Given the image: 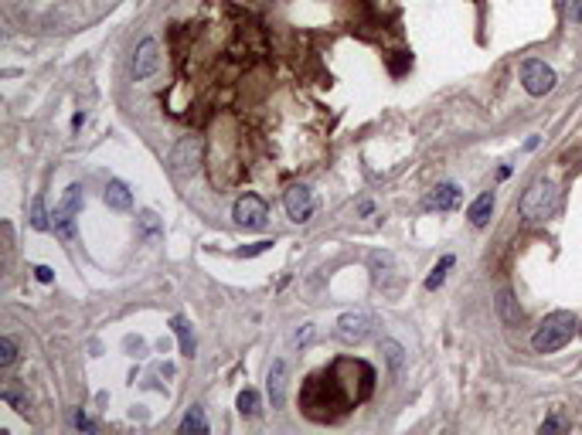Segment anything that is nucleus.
<instances>
[{
  "label": "nucleus",
  "mask_w": 582,
  "mask_h": 435,
  "mask_svg": "<svg viewBox=\"0 0 582 435\" xmlns=\"http://www.w3.org/2000/svg\"><path fill=\"white\" fill-rule=\"evenodd\" d=\"M72 422H75V429H82V432H96V422H92V418H85V415H75Z\"/></svg>",
  "instance_id": "bb28decb"
},
{
  "label": "nucleus",
  "mask_w": 582,
  "mask_h": 435,
  "mask_svg": "<svg viewBox=\"0 0 582 435\" xmlns=\"http://www.w3.org/2000/svg\"><path fill=\"white\" fill-rule=\"evenodd\" d=\"M269 248H273V241H255L249 248H242L239 255H242V259H252V255H262V252H269Z\"/></svg>",
  "instance_id": "393cba45"
},
{
  "label": "nucleus",
  "mask_w": 582,
  "mask_h": 435,
  "mask_svg": "<svg viewBox=\"0 0 582 435\" xmlns=\"http://www.w3.org/2000/svg\"><path fill=\"white\" fill-rule=\"evenodd\" d=\"M17 360V344L10 337H0V367H10Z\"/></svg>",
  "instance_id": "4be33fe9"
},
{
  "label": "nucleus",
  "mask_w": 582,
  "mask_h": 435,
  "mask_svg": "<svg viewBox=\"0 0 582 435\" xmlns=\"http://www.w3.org/2000/svg\"><path fill=\"white\" fill-rule=\"evenodd\" d=\"M555 429H565V422L562 418H545L541 422V432H555Z\"/></svg>",
  "instance_id": "cd10ccee"
},
{
  "label": "nucleus",
  "mask_w": 582,
  "mask_h": 435,
  "mask_svg": "<svg viewBox=\"0 0 582 435\" xmlns=\"http://www.w3.org/2000/svg\"><path fill=\"white\" fill-rule=\"evenodd\" d=\"M0 398H3L14 411H21V415L28 411V398H24V391H21V381H7V385L0 388Z\"/></svg>",
  "instance_id": "f3484780"
},
{
  "label": "nucleus",
  "mask_w": 582,
  "mask_h": 435,
  "mask_svg": "<svg viewBox=\"0 0 582 435\" xmlns=\"http://www.w3.org/2000/svg\"><path fill=\"white\" fill-rule=\"evenodd\" d=\"M79 211H82V187H79V184H69V187H65V198L55 204V214H51L55 235L72 241V238H75V214H79Z\"/></svg>",
  "instance_id": "7ed1b4c3"
},
{
  "label": "nucleus",
  "mask_w": 582,
  "mask_h": 435,
  "mask_svg": "<svg viewBox=\"0 0 582 435\" xmlns=\"http://www.w3.org/2000/svg\"><path fill=\"white\" fill-rule=\"evenodd\" d=\"M372 333H374V317L368 310H351V313H344V317L337 320V326H334V337L340 344H365Z\"/></svg>",
  "instance_id": "20e7f679"
},
{
  "label": "nucleus",
  "mask_w": 582,
  "mask_h": 435,
  "mask_svg": "<svg viewBox=\"0 0 582 435\" xmlns=\"http://www.w3.org/2000/svg\"><path fill=\"white\" fill-rule=\"evenodd\" d=\"M453 262H457L453 255H443V259H439V266L426 276V289H439V286H443V279H446V272L453 269Z\"/></svg>",
  "instance_id": "aec40b11"
},
{
  "label": "nucleus",
  "mask_w": 582,
  "mask_h": 435,
  "mask_svg": "<svg viewBox=\"0 0 582 435\" xmlns=\"http://www.w3.org/2000/svg\"><path fill=\"white\" fill-rule=\"evenodd\" d=\"M140 232H143V238H154L161 232V221H157L154 211H143V214H140Z\"/></svg>",
  "instance_id": "5701e85b"
},
{
  "label": "nucleus",
  "mask_w": 582,
  "mask_h": 435,
  "mask_svg": "<svg viewBox=\"0 0 582 435\" xmlns=\"http://www.w3.org/2000/svg\"><path fill=\"white\" fill-rule=\"evenodd\" d=\"M28 221H31V228H35V232H48V228H51V214H48V207H44V198L31 201Z\"/></svg>",
  "instance_id": "6ab92c4d"
},
{
  "label": "nucleus",
  "mask_w": 582,
  "mask_h": 435,
  "mask_svg": "<svg viewBox=\"0 0 582 435\" xmlns=\"http://www.w3.org/2000/svg\"><path fill=\"white\" fill-rule=\"evenodd\" d=\"M565 14L572 24H582V0H565Z\"/></svg>",
  "instance_id": "b1692460"
},
{
  "label": "nucleus",
  "mask_w": 582,
  "mask_h": 435,
  "mask_svg": "<svg viewBox=\"0 0 582 435\" xmlns=\"http://www.w3.org/2000/svg\"><path fill=\"white\" fill-rule=\"evenodd\" d=\"M201 163V140L198 136H184L174 150H170V170L177 177H191Z\"/></svg>",
  "instance_id": "39448f33"
},
{
  "label": "nucleus",
  "mask_w": 582,
  "mask_h": 435,
  "mask_svg": "<svg viewBox=\"0 0 582 435\" xmlns=\"http://www.w3.org/2000/svg\"><path fill=\"white\" fill-rule=\"evenodd\" d=\"M35 276H38V282H51V279H55V272H51L48 266H35Z\"/></svg>",
  "instance_id": "c85d7f7f"
},
{
  "label": "nucleus",
  "mask_w": 582,
  "mask_h": 435,
  "mask_svg": "<svg viewBox=\"0 0 582 435\" xmlns=\"http://www.w3.org/2000/svg\"><path fill=\"white\" fill-rule=\"evenodd\" d=\"M235 408H239V415H246V418H252V415L259 411V391H252V388H246V391L239 395V401H235Z\"/></svg>",
  "instance_id": "412c9836"
},
{
  "label": "nucleus",
  "mask_w": 582,
  "mask_h": 435,
  "mask_svg": "<svg viewBox=\"0 0 582 435\" xmlns=\"http://www.w3.org/2000/svg\"><path fill=\"white\" fill-rule=\"evenodd\" d=\"M558 204H562L558 187H555L548 177L531 181V184H528V191H525L521 201H518V207H521V218H525V221H548V218H555Z\"/></svg>",
  "instance_id": "f03ea898"
},
{
  "label": "nucleus",
  "mask_w": 582,
  "mask_h": 435,
  "mask_svg": "<svg viewBox=\"0 0 582 435\" xmlns=\"http://www.w3.org/2000/svg\"><path fill=\"white\" fill-rule=\"evenodd\" d=\"M235 221L242 225V228H249V232H255V228H262L266 225V218H269V207H266V201L259 198V194H246V198L235 201Z\"/></svg>",
  "instance_id": "0eeeda50"
},
{
  "label": "nucleus",
  "mask_w": 582,
  "mask_h": 435,
  "mask_svg": "<svg viewBox=\"0 0 582 435\" xmlns=\"http://www.w3.org/2000/svg\"><path fill=\"white\" fill-rule=\"evenodd\" d=\"M494 303H498V313L504 323H518V320H521V310H518V303H514V296H511L507 289H500Z\"/></svg>",
  "instance_id": "a211bd4d"
},
{
  "label": "nucleus",
  "mask_w": 582,
  "mask_h": 435,
  "mask_svg": "<svg viewBox=\"0 0 582 435\" xmlns=\"http://www.w3.org/2000/svg\"><path fill=\"white\" fill-rule=\"evenodd\" d=\"M161 65V55H157V41L143 38L133 51V79H150Z\"/></svg>",
  "instance_id": "1a4fd4ad"
},
{
  "label": "nucleus",
  "mask_w": 582,
  "mask_h": 435,
  "mask_svg": "<svg viewBox=\"0 0 582 435\" xmlns=\"http://www.w3.org/2000/svg\"><path fill=\"white\" fill-rule=\"evenodd\" d=\"M181 432H208V418L201 411V405H191L181 418Z\"/></svg>",
  "instance_id": "dca6fc26"
},
{
  "label": "nucleus",
  "mask_w": 582,
  "mask_h": 435,
  "mask_svg": "<svg viewBox=\"0 0 582 435\" xmlns=\"http://www.w3.org/2000/svg\"><path fill=\"white\" fill-rule=\"evenodd\" d=\"M372 211H374V204H372V201H361V207H358V214H365V218H368Z\"/></svg>",
  "instance_id": "c756f323"
},
{
  "label": "nucleus",
  "mask_w": 582,
  "mask_h": 435,
  "mask_svg": "<svg viewBox=\"0 0 582 435\" xmlns=\"http://www.w3.org/2000/svg\"><path fill=\"white\" fill-rule=\"evenodd\" d=\"M521 85H525L528 95H548L555 89V72L538 58H528L521 65Z\"/></svg>",
  "instance_id": "423d86ee"
},
{
  "label": "nucleus",
  "mask_w": 582,
  "mask_h": 435,
  "mask_svg": "<svg viewBox=\"0 0 582 435\" xmlns=\"http://www.w3.org/2000/svg\"><path fill=\"white\" fill-rule=\"evenodd\" d=\"M381 354H385V364L392 371V378H402V367H406V351L399 340H381Z\"/></svg>",
  "instance_id": "4468645a"
},
{
  "label": "nucleus",
  "mask_w": 582,
  "mask_h": 435,
  "mask_svg": "<svg viewBox=\"0 0 582 435\" xmlns=\"http://www.w3.org/2000/svg\"><path fill=\"white\" fill-rule=\"evenodd\" d=\"M313 337H317V330H313V323H307V326H303V330H300V333H296V337H293V340H296V344H300V347H303V344H310V340H313Z\"/></svg>",
  "instance_id": "a878e982"
},
{
  "label": "nucleus",
  "mask_w": 582,
  "mask_h": 435,
  "mask_svg": "<svg viewBox=\"0 0 582 435\" xmlns=\"http://www.w3.org/2000/svg\"><path fill=\"white\" fill-rule=\"evenodd\" d=\"M460 201H463V191H460L453 181H446V184H436V187L426 194V207H429V211H453V207H460Z\"/></svg>",
  "instance_id": "9d476101"
},
{
  "label": "nucleus",
  "mask_w": 582,
  "mask_h": 435,
  "mask_svg": "<svg viewBox=\"0 0 582 435\" xmlns=\"http://www.w3.org/2000/svg\"><path fill=\"white\" fill-rule=\"evenodd\" d=\"M102 201H106V207H113V211H129V207H133V191L126 187L123 181H109Z\"/></svg>",
  "instance_id": "ddd939ff"
},
{
  "label": "nucleus",
  "mask_w": 582,
  "mask_h": 435,
  "mask_svg": "<svg viewBox=\"0 0 582 435\" xmlns=\"http://www.w3.org/2000/svg\"><path fill=\"white\" fill-rule=\"evenodd\" d=\"M266 388H269L273 408H283V398H287V360H273L269 378H266Z\"/></svg>",
  "instance_id": "9b49d317"
},
{
  "label": "nucleus",
  "mask_w": 582,
  "mask_h": 435,
  "mask_svg": "<svg viewBox=\"0 0 582 435\" xmlns=\"http://www.w3.org/2000/svg\"><path fill=\"white\" fill-rule=\"evenodd\" d=\"M491 214H494V191L477 194L473 204L466 207V218H470V225H473V228H484V225L491 221Z\"/></svg>",
  "instance_id": "f8f14e48"
},
{
  "label": "nucleus",
  "mask_w": 582,
  "mask_h": 435,
  "mask_svg": "<svg viewBox=\"0 0 582 435\" xmlns=\"http://www.w3.org/2000/svg\"><path fill=\"white\" fill-rule=\"evenodd\" d=\"M576 326H579L576 313H569V310H555V313H548V317L535 326V333H531V347H535L538 354H555V351H562V347L576 337Z\"/></svg>",
  "instance_id": "f257e3e1"
},
{
  "label": "nucleus",
  "mask_w": 582,
  "mask_h": 435,
  "mask_svg": "<svg viewBox=\"0 0 582 435\" xmlns=\"http://www.w3.org/2000/svg\"><path fill=\"white\" fill-rule=\"evenodd\" d=\"M170 330L177 333V344H181V354H184V357H194V333H191L188 320H184V317H174V320H170Z\"/></svg>",
  "instance_id": "2eb2a0df"
},
{
  "label": "nucleus",
  "mask_w": 582,
  "mask_h": 435,
  "mask_svg": "<svg viewBox=\"0 0 582 435\" xmlns=\"http://www.w3.org/2000/svg\"><path fill=\"white\" fill-rule=\"evenodd\" d=\"M283 204H287V214L296 225H303V221L313 218V191L307 184H290L287 194H283Z\"/></svg>",
  "instance_id": "6e6552de"
}]
</instances>
